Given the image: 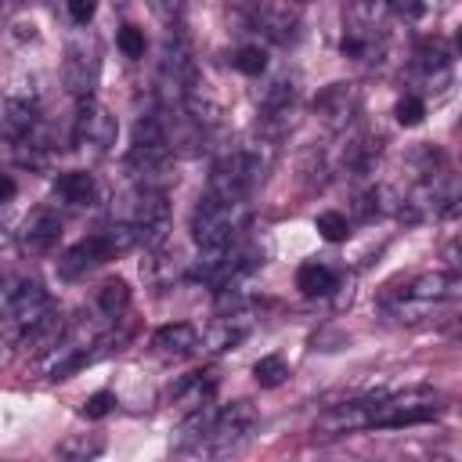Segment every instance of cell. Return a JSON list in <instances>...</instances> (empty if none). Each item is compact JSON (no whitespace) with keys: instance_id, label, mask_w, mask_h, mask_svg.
<instances>
[{"instance_id":"cell-1","label":"cell","mask_w":462,"mask_h":462,"mask_svg":"<svg viewBox=\"0 0 462 462\" xmlns=\"http://www.w3.org/2000/svg\"><path fill=\"white\" fill-rule=\"evenodd\" d=\"M47 310H51V300H47V292L36 282L18 285L7 296L4 310H0V336H4V343H22L47 318Z\"/></svg>"},{"instance_id":"cell-2","label":"cell","mask_w":462,"mask_h":462,"mask_svg":"<svg viewBox=\"0 0 462 462\" xmlns=\"http://www.w3.org/2000/svg\"><path fill=\"white\" fill-rule=\"evenodd\" d=\"M253 426H256V408L249 401H235L213 415V422L199 437V451L202 455H227L253 433Z\"/></svg>"},{"instance_id":"cell-3","label":"cell","mask_w":462,"mask_h":462,"mask_svg":"<svg viewBox=\"0 0 462 462\" xmlns=\"http://www.w3.org/2000/svg\"><path fill=\"white\" fill-rule=\"evenodd\" d=\"M256 177H260V159L249 152H231L213 166L209 195H217L224 202H242L245 191L256 184Z\"/></svg>"},{"instance_id":"cell-4","label":"cell","mask_w":462,"mask_h":462,"mask_svg":"<svg viewBox=\"0 0 462 462\" xmlns=\"http://www.w3.org/2000/svg\"><path fill=\"white\" fill-rule=\"evenodd\" d=\"M116 253H123V249H119V242H116V235H112V231L87 235L83 242H76V245H72V249H69V253L58 260V271H61L65 278H76V274H83L87 267L112 260Z\"/></svg>"},{"instance_id":"cell-5","label":"cell","mask_w":462,"mask_h":462,"mask_svg":"<svg viewBox=\"0 0 462 462\" xmlns=\"http://www.w3.org/2000/svg\"><path fill=\"white\" fill-rule=\"evenodd\" d=\"M76 144L94 148V152H108V144L116 141V119L108 116V108H101L97 101H83L79 116H76V130H72Z\"/></svg>"},{"instance_id":"cell-6","label":"cell","mask_w":462,"mask_h":462,"mask_svg":"<svg viewBox=\"0 0 462 462\" xmlns=\"http://www.w3.org/2000/svg\"><path fill=\"white\" fill-rule=\"evenodd\" d=\"M58 235H61V220H58L54 209H36V213H29V220L22 224V245H25L29 253L51 249V245L58 242Z\"/></svg>"},{"instance_id":"cell-7","label":"cell","mask_w":462,"mask_h":462,"mask_svg":"<svg viewBox=\"0 0 462 462\" xmlns=\"http://www.w3.org/2000/svg\"><path fill=\"white\" fill-rule=\"evenodd\" d=\"M32 123H36V116H32V105L29 101L7 97L0 105V137L4 141H25L32 134Z\"/></svg>"},{"instance_id":"cell-8","label":"cell","mask_w":462,"mask_h":462,"mask_svg":"<svg viewBox=\"0 0 462 462\" xmlns=\"http://www.w3.org/2000/svg\"><path fill=\"white\" fill-rule=\"evenodd\" d=\"M368 422H372V397H368V401H354V404H339L336 411H328V415L321 419V430H325L328 437H336V433L361 430V426H368Z\"/></svg>"},{"instance_id":"cell-9","label":"cell","mask_w":462,"mask_h":462,"mask_svg":"<svg viewBox=\"0 0 462 462\" xmlns=\"http://www.w3.org/2000/svg\"><path fill=\"white\" fill-rule=\"evenodd\" d=\"M354 108H357V94L350 90V83H336V87H328V90L318 97V112H321L325 123H332V126L346 123Z\"/></svg>"},{"instance_id":"cell-10","label":"cell","mask_w":462,"mask_h":462,"mask_svg":"<svg viewBox=\"0 0 462 462\" xmlns=\"http://www.w3.org/2000/svg\"><path fill=\"white\" fill-rule=\"evenodd\" d=\"M256 29H263L271 40L285 43V40H292V32H296V14H292L285 4H263V7L256 11Z\"/></svg>"},{"instance_id":"cell-11","label":"cell","mask_w":462,"mask_h":462,"mask_svg":"<svg viewBox=\"0 0 462 462\" xmlns=\"http://www.w3.org/2000/svg\"><path fill=\"white\" fill-rule=\"evenodd\" d=\"M152 343H155L162 354H188V350H195L199 332H195L188 321H173V325H162V328L152 336Z\"/></svg>"},{"instance_id":"cell-12","label":"cell","mask_w":462,"mask_h":462,"mask_svg":"<svg viewBox=\"0 0 462 462\" xmlns=\"http://www.w3.org/2000/svg\"><path fill=\"white\" fill-rule=\"evenodd\" d=\"M415 300H444V296H455L458 292V278L451 271H433V274H422L411 282L408 289Z\"/></svg>"},{"instance_id":"cell-13","label":"cell","mask_w":462,"mask_h":462,"mask_svg":"<svg viewBox=\"0 0 462 462\" xmlns=\"http://www.w3.org/2000/svg\"><path fill=\"white\" fill-rule=\"evenodd\" d=\"M54 188H58V195H61L65 202H72V206H90V202H94V177L83 173V170L61 173Z\"/></svg>"},{"instance_id":"cell-14","label":"cell","mask_w":462,"mask_h":462,"mask_svg":"<svg viewBox=\"0 0 462 462\" xmlns=\"http://www.w3.org/2000/svg\"><path fill=\"white\" fill-rule=\"evenodd\" d=\"M296 289L303 296H325V292L336 289V274L328 267H321V263H303L300 274H296Z\"/></svg>"},{"instance_id":"cell-15","label":"cell","mask_w":462,"mask_h":462,"mask_svg":"<svg viewBox=\"0 0 462 462\" xmlns=\"http://www.w3.org/2000/svg\"><path fill=\"white\" fill-rule=\"evenodd\" d=\"M97 307H101L108 318H119V314L130 307V289H126V282H119V278L105 282L101 292H97Z\"/></svg>"},{"instance_id":"cell-16","label":"cell","mask_w":462,"mask_h":462,"mask_svg":"<svg viewBox=\"0 0 462 462\" xmlns=\"http://www.w3.org/2000/svg\"><path fill=\"white\" fill-rule=\"evenodd\" d=\"M245 328H249V321H242V314H238V318H220L217 328L206 336V343H209L213 350H227V346H235V343L245 336Z\"/></svg>"},{"instance_id":"cell-17","label":"cell","mask_w":462,"mask_h":462,"mask_svg":"<svg viewBox=\"0 0 462 462\" xmlns=\"http://www.w3.org/2000/svg\"><path fill=\"white\" fill-rule=\"evenodd\" d=\"M61 332H65L61 318H43V321L25 336V343H32V354H43L47 346H54V343L61 339Z\"/></svg>"},{"instance_id":"cell-18","label":"cell","mask_w":462,"mask_h":462,"mask_svg":"<svg viewBox=\"0 0 462 462\" xmlns=\"http://www.w3.org/2000/svg\"><path fill=\"white\" fill-rule=\"evenodd\" d=\"M253 375H256L260 386H278V383L289 375V365H285L278 354H267V357H260V361L253 365Z\"/></svg>"},{"instance_id":"cell-19","label":"cell","mask_w":462,"mask_h":462,"mask_svg":"<svg viewBox=\"0 0 462 462\" xmlns=\"http://www.w3.org/2000/svg\"><path fill=\"white\" fill-rule=\"evenodd\" d=\"M314 227H318V235L325 238V242H346V235H350V224H346V217L343 213H318V220H314Z\"/></svg>"},{"instance_id":"cell-20","label":"cell","mask_w":462,"mask_h":462,"mask_svg":"<svg viewBox=\"0 0 462 462\" xmlns=\"http://www.w3.org/2000/svg\"><path fill=\"white\" fill-rule=\"evenodd\" d=\"M65 79H69V87L76 90V94H83V90H90V72H87V58L83 54H69V61H65Z\"/></svg>"},{"instance_id":"cell-21","label":"cell","mask_w":462,"mask_h":462,"mask_svg":"<svg viewBox=\"0 0 462 462\" xmlns=\"http://www.w3.org/2000/svg\"><path fill=\"white\" fill-rule=\"evenodd\" d=\"M235 69L245 72V76H260V72L267 69V58H263L260 47H242L238 58H235Z\"/></svg>"},{"instance_id":"cell-22","label":"cell","mask_w":462,"mask_h":462,"mask_svg":"<svg viewBox=\"0 0 462 462\" xmlns=\"http://www.w3.org/2000/svg\"><path fill=\"white\" fill-rule=\"evenodd\" d=\"M393 116H397L401 126H419L422 116H426V105H422L419 97H401L397 108H393Z\"/></svg>"},{"instance_id":"cell-23","label":"cell","mask_w":462,"mask_h":462,"mask_svg":"<svg viewBox=\"0 0 462 462\" xmlns=\"http://www.w3.org/2000/svg\"><path fill=\"white\" fill-rule=\"evenodd\" d=\"M58 451H61L65 458H94V455L101 451V440H97V437H90V440H87V437H72V440H65Z\"/></svg>"},{"instance_id":"cell-24","label":"cell","mask_w":462,"mask_h":462,"mask_svg":"<svg viewBox=\"0 0 462 462\" xmlns=\"http://www.w3.org/2000/svg\"><path fill=\"white\" fill-rule=\"evenodd\" d=\"M119 51H123L126 58H141V54H144V32H141L137 25H123V29H119Z\"/></svg>"},{"instance_id":"cell-25","label":"cell","mask_w":462,"mask_h":462,"mask_svg":"<svg viewBox=\"0 0 462 462\" xmlns=\"http://www.w3.org/2000/svg\"><path fill=\"white\" fill-rule=\"evenodd\" d=\"M112 408H116V397H112L108 390H97V393H90V397H87L83 415H87V419H105Z\"/></svg>"},{"instance_id":"cell-26","label":"cell","mask_w":462,"mask_h":462,"mask_svg":"<svg viewBox=\"0 0 462 462\" xmlns=\"http://www.w3.org/2000/svg\"><path fill=\"white\" fill-rule=\"evenodd\" d=\"M94 11H97V0H69V14H72L76 22H90Z\"/></svg>"},{"instance_id":"cell-27","label":"cell","mask_w":462,"mask_h":462,"mask_svg":"<svg viewBox=\"0 0 462 462\" xmlns=\"http://www.w3.org/2000/svg\"><path fill=\"white\" fill-rule=\"evenodd\" d=\"M152 7H155V14H159V18H173V14H177V7H180V0H152Z\"/></svg>"},{"instance_id":"cell-28","label":"cell","mask_w":462,"mask_h":462,"mask_svg":"<svg viewBox=\"0 0 462 462\" xmlns=\"http://www.w3.org/2000/svg\"><path fill=\"white\" fill-rule=\"evenodd\" d=\"M11 195H14V180H11L7 173H0V202L11 199Z\"/></svg>"},{"instance_id":"cell-29","label":"cell","mask_w":462,"mask_h":462,"mask_svg":"<svg viewBox=\"0 0 462 462\" xmlns=\"http://www.w3.org/2000/svg\"><path fill=\"white\" fill-rule=\"evenodd\" d=\"M390 7H397V11H404V7H411V11H419L411 0H390Z\"/></svg>"}]
</instances>
